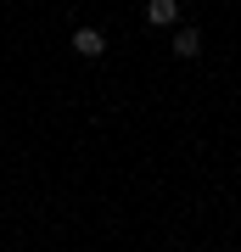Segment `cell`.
<instances>
[{"label":"cell","mask_w":241,"mask_h":252,"mask_svg":"<svg viewBox=\"0 0 241 252\" xmlns=\"http://www.w3.org/2000/svg\"><path fill=\"white\" fill-rule=\"evenodd\" d=\"M146 23L152 28H174L179 23V0H146Z\"/></svg>","instance_id":"obj_2"},{"label":"cell","mask_w":241,"mask_h":252,"mask_svg":"<svg viewBox=\"0 0 241 252\" xmlns=\"http://www.w3.org/2000/svg\"><path fill=\"white\" fill-rule=\"evenodd\" d=\"M174 56H185V62L202 56V34H197V28H174Z\"/></svg>","instance_id":"obj_3"},{"label":"cell","mask_w":241,"mask_h":252,"mask_svg":"<svg viewBox=\"0 0 241 252\" xmlns=\"http://www.w3.org/2000/svg\"><path fill=\"white\" fill-rule=\"evenodd\" d=\"M73 51L79 56H107V34L101 28H73Z\"/></svg>","instance_id":"obj_1"}]
</instances>
